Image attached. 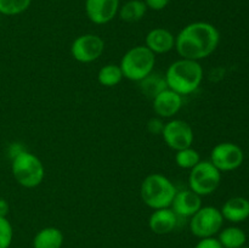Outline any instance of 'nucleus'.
<instances>
[{"instance_id": "obj_25", "label": "nucleus", "mask_w": 249, "mask_h": 248, "mask_svg": "<svg viewBox=\"0 0 249 248\" xmlns=\"http://www.w3.org/2000/svg\"><path fill=\"white\" fill-rule=\"evenodd\" d=\"M164 128V122L160 117H153L147 122V131L152 135H160Z\"/></svg>"}, {"instance_id": "obj_4", "label": "nucleus", "mask_w": 249, "mask_h": 248, "mask_svg": "<svg viewBox=\"0 0 249 248\" xmlns=\"http://www.w3.org/2000/svg\"><path fill=\"white\" fill-rule=\"evenodd\" d=\"M156 65V55L145 45H136L129 49L121 58L123 77L131 82H140L153 72Z\"/></svg>"}, {"instance_id": "obj_8", "label": "nucleus", "mask_w": 249, "mask_h": 248, "mask_svg": "<svg viewBox=\"0 0 249 248\" xmlns=\"http://www.w3.org/2000/svg\"><path fill=\"white\" fill-rule=\"evenodd\" d=\"M105 51V41L97 34L85 33L77 36L71 45V55L79 63L99 60Z\"/></svg>"}, {"instance_id": "obj_27", "label": "nucleus", "mask_w": 249, "mask_h": 248, "mask_svg": "<svg viewBox=\"0 0 249 248\" xmlns=\"http://www.w3.org/2000/svg\"><path fill=\"white\" fill-rule=\"evenodd\" d=\"M147 9L153 10V11H160L165 9L169 5L170 0H143Z\"/></svg>"}, {"instance_id": "obj_1", "label": "nucleus", "mask_w": 249, "mask_h": 248, "mask_svg": "<svg viewBox=\"0 0 249 248\" xmlns=\"http://www.w3.org/2000/svg\"><path fill=\"white\" fill-rule=\"evenodd\" d=\"M220 43V33L209 22H192L175 35V50L181 58L201 61L211 56Z\"/></svg>"}, {"instance_id": "obj_20", "label": "nucleus", "mask_w": 249, "mask_h": 248, "mask_svg": "<svg viewBox=\"0 0 249 248\" xmlns=\"http://www.w3.org/2000/svg\"><path fill=\"white\" fill-rule=\"evenodd\" d=\"M218 240L224 248H242L245 247L247 236L242 229L237 226H230L221 230Z\"/></svg>"}, {"instance_id": "obj_21", "label": "nucleus", "mask_w": 249, "mask_h": 248, "mask_svg": "<svg viewBox=\"0 0 249 248\" xmlns=\"http://www.w3.org/2000/svg\"><path fill=\"white\" fill-rule=\"evenodd\" d=\"M123 73H122L119 65L114 63H108L105 65L104 67L100 68L97 73V82L106 88H112L118 85L123 80Z\"/></svg>"}, {"instance_id": "obj_26", "label": "nucleus", "mask_w": 249, "mask_h": 248, "mask_svg": "<svg viewBox=\"0 0 249 248\" xmlns=\"http://www.w3.org/2000/svg\"><path fill=\"white\" fill-rule=\"evenodd\" d=\"M195 248H224L221 243L219 242L218 238L214 237H207L201 238L199 242L195 246Z\"/></svg>"}, {"instance_id": "obj_7", "label": "nucleus", "mask_w": 249, "mask_h": 248, "mask_svg": "<svg viewBox=\"0 0 249 248\" xmlns=\"http://www.w3.org/2000/svg\"><path fill=\"white\" fill-rule=\"evenodd\" d=\"M224 224L223 214L220 209L213 206L201 207L190 221V230L196 237H213L221 230Z\"/></svg>"}, {"instance_id": "obj_29", "label": "nucleus", "mask_w": 249, "mask_h": 248, "mask_svg": "<svg viewBox=\"0 0 249 248\" xmlns=\"http://www.w3.org/2000/svg\"><path fill=\"white\" fill-rule=\"evenodd\" d=\"M242 248H249V247H242Z\"/></svg>"}, {"instance_id": "obj_9", "label": "nucleus", "mask_w": 249, "mask_h": 248, "mask_svg": "<svg viewBox=\"0 0 249 248\" xmlns=\"http://www.w3.org/2000/svg\"><path fill=\"white\" fill-rule=\"evenodd\" d=\"M160 135L165 145L175 152L192 146L195 139L191 125L182 119H172L164 123V128Z\"/></svg>"}, {"instance_id": "obj_18", "label": "nucleus", "mask_w": 249, "mask_h": 248, "mask_svg": "<svg viewBox=\"0 0 249 248\" xmlns=\"http://www.w3.org/2000/svg\"><path fill=\"white\" fill-rule=\"evenodd\" d=\"M147 10L143 0H128L119 6L118 16L126 23H135L143 18Z\"/></svg>"}, {"instance_id": "obj_23", "label": "nucleus", "mask_w": 249, "mask_h": 248, "mask_svg": "<svg viewBox=\"0 0 249 248\" xmlns=\"http://www.w3.org/2000/svg\"><path fill=\"white\" fill-rule=\"evenodd\" d=\"M32 0H0V15L16 16L29 9Z\"/></svg>"}, {"instance_id": "obj_12", "label": "nucleus", "mask_w": 249, "mask_h": 248, "mask_svg": "<svg viewBox=\"0 0 249 248\" xmlns=\"http://www.w3.org/2000/svg\"><path fill=\"white\" fill-rule=\"evenodd\" d=\"M152 107L160 118H173L181 109L182 96L173 90L165 89L152 99Z\"/></svg>"}, {"instance_id": "obj_28", "label": "nucleus", "mask_w": 249, "mask_h": 248, "mask_svg": "<svg viewBox=\"0 0 249 248\" xmlns=\"http://www.w3.org/2000/svg\"><path fill=\"white\" fill-rule=\"evenodd\" d=\"M9 203L5 198H0V216H6L9 213Z\"/></svg>"}, {"instance_id": "obj_10", "label": "nucleus", "mask_w": 249, "mask_h": 248, "mask_svg": "<svg viewBox=\"0 0 249 248\" xmlns=\"http://www.w3.org/2000/svg\"><path fill=\"white\" fill-rule=\"evenodd\" d=\"M245 160L242 148L233 142H220L211 152V162L220 172H232L240 168Z\"/></svg>"}, {"instance_id": "obj_13", "label": "nucleus", "mask_w": 249, "mask_h": 248, "mask_svg": "<svg viewBox=\"0 0 249 248\" xmlns=\"http://www.w3.org/2000/svg\"><path fill=\"white\" fill-rule=\"evenodd\" d=\"M145 46L155 55H162L175 48V35L167 28L157 27L146 34Z\"/></svg>"}, {"instance_id": "obj_2", "label": "nucleus", "mask_w": 249, "mask_h": 248, "mask_svg": "<svg viewBox=\"0 0 249 248\" xmlns=\"http://www.w3.org/2000/svg\"><path fill=\"white\" fill-rule=\"evenodd\" d=\"M203 68L198 61L180 58L168 67L164 78L168 89L184 96L198 89L203 80Z\"/></svg>"}, {"instance_id": "obj_17", "label": "nucleus", "mask_w": 249, "mask_h": 248, "mask_svg": "<svg viewBox=\"0 0 249 248\" xmlns=\"http://www.w3.org/2000/svg\"><path fill=\"white\" fill-rule=\"evenodd\" d=\"M63 233L60 229L48 226L36 232L33 238V248H61L63 245Z\"/></svg>"}, {"instance_id": "obj_11", "label": "nucleus", "mask_w": 249, "mask_h": 248, "mask_svg": "<svg viewBox=\"0 0 249 248\" xmlns=\"http://www.w3.org/2000/svg\"><path fill=\"white\" fill-rule=\"evenodd\" d=\"M119 0H85V14L94 24L109 23L118 15Z\"/></svg>"}, {"instance_id": "obj_6", "label": "nucleus", "mask_w": 249, "mask_h": 248, "mask_svg": "<svg viewBox=\"0 0 249 248\" xmlns=\"http://www.w3.org/2000/svg\"><path fill=\"white\" fill-rule=\"evenodd\" d=\"M221 182V172L211 160H201L189 174V187L198 196H208L216 191Z\"/></svg>"}, {"instance_id": "obj_24", "label": "nucleus", "mask_w": 249, "mask_h": 248, "mask_svg": "<svg viewBox=\"0 0 249 248\" xmlns=\"http://www.w3.org/2000/svg\"><path fill=\"white\" fill-rule=\"evenodd\" d=\"M14 237L12 225L6 216H0V248H9Z\"/></svg>"}, {"instance_id": "obj_14", "label": "nucleus", "mask_w": 249, "mask_h": 248, "mask_svg": "<svg viewBox=\"0 0 249 248\" xmlns=\"http://www.w3.org/2000/svg\"><path fill=\"white\" fill-rule=\"evenodd\" d=\"M202 207V197L191 190L177 191L170 208L179 218L192 216Z\"/></svg>"}, {"instance_id": "obj_3", "label": "nucleus", "mask_w": 249, "mask_h": 248, "mask_svg": "<svg viewBox=\"0 0 249 248\" xmlns=\"http://www.w3.org/2000/svg\"><path fill=\"white\" fill-rule=\"evenodd\" d=\"M177 187L172 180L160 173H152L142 180L140 196L143 203L151 209L169 208L177 195Z\"/></svg>"}, {"instance_id": "obj_5", "label": "nucleus", "mask_w": 249, "mask_h": 248, "mask_svg": "<svg viewBox=\"0 0 249 248\" xmlns=\"http://www.w3.org/2000/svg\"><path fill=\"white\" fill-rule=\"evenodd\" d=\"M11 170L17 184L26 189L39 186L45 177V168L40 158L26 150L12 158Z\"/></svg>"}, {"instance_id": "obj_16", "label": "nucleus", "mask_w": 249, "mask_h": 248, "mask_svg": "<svg viewBox=\"0 0 249 248\" xmlns=\"http://www.w3.org/2000/svg\"><path fill=\"white\" fill-rule=\"evenodd\" d=\"M224 220L242 223L249 218V199L245 197H232L223 204L220 209Z\"/></svg>"}, {"instance_id": "obj_22", "label": "nucleus", "mask_w": 249, "mask_h": 248, "mask_svg": "<svg viewBox=\"0 0 249 248\" xmlns=\"http://www.w3.org/2000/svg\"><path fill=\"white\" fill-rule=\"evenodd\" d=\"M201 156H199L198 151L195 150L192 146L182 150L177 151L175 153V163L181 169H190L191 170L195 165L198 164L201 162Z\"/></svg>"}, {"instance_id": "obj_19", "label": "nucleus", "mask_w": 249, "mask_h": 248, "mask_svg": "<svg viewBox=\"0 0 249 248\" xmlns=\"http://www.w3.org/2000/svg\"><path fill=\"white\" fill-rule=\"evenodd\" d=\"M140 85L141 91L143 92V95L148 97V99H155L160 92H162L163 90L168 89L167 82H165L164 75L160 74V73H150L147 77L143 78L142 80L139 82Z\"/></svg>"}, {"instance_id": "obj_15", "label": "nucleus", "mask_w": 249, "mask_h": 248, "mask_svg": "<svg viewBox=\"0 0 249 248\" xmlns=\"http://www.w3.org/2000/svg\"><path fill=\"white\" fill-rule=\"evenodd\" d=\"M179 216L172 208L155 209L148 219V228L156 235H167L177 229Z\"/></svg>"}]
</instances>
